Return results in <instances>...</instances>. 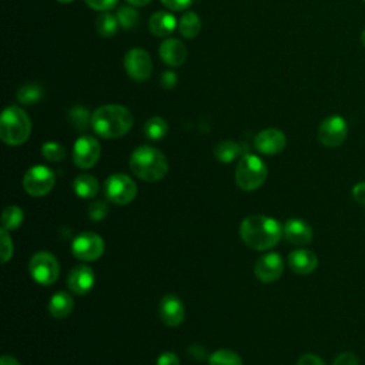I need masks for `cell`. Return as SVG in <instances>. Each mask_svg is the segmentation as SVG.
Masks as SVG:
<instances>
[{
  "mask_svg": "<svg viewBox=\"0 0 365 365\" xmlns=\"http://www.w3.org/2000/svg\"><path fill=\"white\" fill-rule=\"evenodd\" d=\"M282 236L281 224L267 215H250L240 226V237L244 244L257 251L273 248Z\"/></svg>",
  "mask_w": 365,
  "mask_h": 365,
  "instance_id": "obj_1",
  "label": "cell"
},
{
  "mask_svg": "<svg viewBox=\"0 0 365 365\" xmlns=\"http://www.w3.org/2000/svg\"><path fill=\"white\" fill-rule=\"evenodd\" d=\"M133 127V115L122 104H104L92 115V129L103 138H119Z\"/></svg>",
  "mask_w": 365,
  "mask_h": 365,
  "instance_id": "obj_2",
  "label": "cell"
},
{
  "mask_svg": "<svg viewBox=\"0 0 365 365\" xmlns=\"http://www.w3.org/2000/svg\"><path fill=\"white\" fill-rule=\"evenodd\" d=\"M130 169L136 177L143 181H159L169 171L166 156L152 145H140L130 157Z\"/></svg>",
  "mask_w": 365,
  "mask_h": 365,
  "instance_id": "obj_3",
  "label": "cell"
},
{
  "mask_svg": "<svg viewBox=\"0 0 365 365\" xmlns=\"http://www.w3.org/2000/svg\"><path fill=\"white\" fill-rule=\"evenodd\" d=\"M31 133V122L23 108L10 106L0 119V138L8 145H20L27 141Z\"/></svg>",
  "mask_w": 365,
  "mask_h": 365,
  "instance_id": "obj_4",
  "label": "cell"
},
{
  "mask_svg": "<svg viewBox=\"0 0 365 365\" xmlns=\"http://www.w3.org/2000/svg\"><path fill=\"white\" fill-rule=\"evenodd\" d=\"M267 178L266 163L254 155H244L236 167V182L244 192L260 189Z\"/></svg>",
  "mask_w": 365,
  "mask_h": 365,
  "instance_id": "obj_5",
  "label": "cell"
},
{
  "mask_svg": "<svg viewBox=\"0 0 365 365\" xmlns=\"http://www.w3.org/2000/svg\"><path fill=\"white\" fill-rule=\"evenodd\" d=\"M29 271L36 282L42 285H52L59 278L60 267L53 254L48 251H39L31 257L29 263Z\"/></svg>",
  "mask_w": 365,
  "mask_h": 365,
  "instance_id": "obj_6",
  "label": "cell"
},
{
  "mask_svg": "<svg viewBox=\"0 0 365 365\" xmlns=\"http://www.w3.org/2000/svg\"><path fill=\"white\" fill-rule=\"evenodd\" d=\"M104 193L107 200L119 206H124L136 199L137 186L129 176L113 174L104 182Z\"/></svg>",
  "mask_w": 365,
  "mask_h": 365,
  "instance_id": "obj_7",
  "label": "cell"
},
{
  "mask_svg": "<svg viewBox=\"0 0 365 365\" xmlns=\"http://www.w3.org/2000/svg\"><path fill=\"white\" fill-rule=\"evenodd\" d=\"M56 182L55 173L46 166H34L23 177V187L33 197H42L52 192Z\"/></svg>",
  "mask_w": 365,
  "mask_h": 365,
  "instance_id": "obj_8",
  "label": "cell"
},
{
  "mask_svg": "<svg viewBox=\"0 0 365 365\" xmlns=\"http://www.w3.org/2000/svg\"><path fill=\"white\" fill-rule=\"evenodd\" d=\"M348 136V124L340 115L328 116L318 127V140L325 148H338Z\"/></svg>",
  "mask_w": 365,
  "mask_h": 365,
  "instance_id": "obj_9",
  "label": "cell"
},
{
  "mask_svg": "<svg viewBox=\"0 0 365 365\" xmlns=\"http://www.w3.org/2000/svg\"><path fill=\"white\" fill-rule=\"evenodd\" d=\"M124 69L129 78L134 82H145L152 76L153 62L148 52L134 48L124 56Z\"/></svg>",
  "mask_w": 365,
  "mask_h": 365,
  "instance_id": "obj_10",
  "label": "cell"
},
{
  "mask_svg": "<svg viewBox=\"0 0 365 365\" xmlns=\"http://www.w3.org/2000/svg\"><path fill=\"white\" fill-rule=\"evenodd\" d=\"M71 252L82 262H96L104 252V241L96 233H82L73 241Z\"/></svg>",
  "mask_w": 365,
  "mask_h": 365,
  "instance_id": "obj_11",
  "label": "cell"
},
{
  "mask_svg": "<svg viewBox=\"0 0 365 365\" xmlns=\"http://www.w3.org/2000/svg\"><path fill=\"white\" fill-rule=\"evenodd\" d=\"M101 155V145L97 138L92 136H82L76 140L73 148V162L80 169L93 167Z\"/></svg>",
  "mask_w": 365,
  "mask_h": 365,
  "instance_id": "obj_12",
  "label": "cell"
},
{
  "mask_svg": "<svg viewBox=\"0 0 365 365\" xmlns=\"http://www.w3.org/2000/svg\"><path fill=\"white\" fill-rule=\"evenodd\" d=\"M255 277L262 282H274L284 273V262L278 252H269L260 257L254 267Z\"/></svg>",
  "mask_w": 365,
  "mask_h": 365,
  "instance_id": "obj_13",
  "label": "cell"
},
{
  "mask_svg": "<svg viewBox=\"0 0 365 365\" xmlns=\"http://www.w3.org/2000/svg\"><path fill=\"white\" fill-rule=\"evenodd\" d=\"M254 145L260 153L267 156H274L285 149L287 137L278 129H266L255 136Z\"/></svg>",
  "mask_w": 365,
  "mask_h": 365,
  "instance_id": "obj_14",
  "label": "cell"
},
{
  "mask_svg": "<svg viewBox=\"0 0 365 365\" xmlns=\"http://www.w3.org/2000/svg\"><path fill=\"white\" fill-rule=\"evenodd\" d=\"M284 237L288 243L294 245H307L313 241L314 233L308 223L300 218H291L282 227Z\"/></svg>",
  "mask_w": 365,
  "mask_h": 365,
  "instance_id": "obj_15",
  "label": "cell"
},
{
  "mask_svg": "<svg viewBox=\"0 0 365 365\" xmlns=\"http://www.w3.org/2000/svg\"><path fill=\"white\" fill-rule=\"evenodd\" d=\"M94 285V271L87 266H78L69 273L67 287L75 294H86Z\"/></svg>",
  "mask_w": 365,
  "mask_h": 365,
  "instance_id": "obj_16",
  "label": "cell"
},
{
  "mask_svg": "<svg viewBox=\"0 0 365 365\" xmlns=\"http://www.w3.org/2000/svg\"><path fill=\"white\" fill-rule=\"evenodd\" d=\"M159 315L169 327H177L185 320V306L176 296H166L159 306Z\"/></svg>",
  "mask_w": 365,
  "mask_h": 365,
  "instance_id": "obj_17",
  "label": "cell"
},
{
  "mask_svg": "<svg viewBox=\"0 0 365 365\" xmlns=\"http://www.w3.org/2000/svg\"><path fill=\"white\" fill-rule=\"evenodd\" d=\"M288 266L294 273L307 275V274H311L313 271H315V269L318 267V257L315 252H313L310 250L299 248V250H294L293 252H289Z\"/></svg>",
  "mask_w": 365,
  "mask_h": 365,
  "instance_id": "obj_18",
  "label": "cell"
},
{
  "mask_svg": "<svg viewBox=\"0 0 365 365\" xmlns=\"http://www.w3.org/2000/svg\"><path fill=\"white\" fill-rule=\"evenodd\" d=\"M162 60L170 67H180L187 59V49L178 39H167L159 49Z\"/></svg>",
  "mask_w": 365,
  "mask_h": 365,
  "instance_id": "obj_19",
  "label": "cell"
},
{
  "mask_svg": "<svg viewBox=\"0 0 365 365\" xmlns=\"http://www.w3.org/2000/svg\"><path fill=\"white\" fill-rule=\"evenodd\" d=\"M178 26L176 17L166 10H160L156 12L149 22V29L152 31V34L157 36V38H166V36L171 34L176 27Z\"/></svg>",
  "mask_w": 365,
  "mask_h": 365,
  "instance_id": "obj_20",
  "label": "cell"
},
{
  "mask_svg": "<svg viewBox=\"0 0 365 365\" xmlns=\"http://www.w3.org/2000/svg\"><path fill=\"white\" fill-rule=\"evenodd\" d=\"M73 307H75V301H73L71 296L64 293V291L56 293L49 301V313L55 318L69 317L73 311Z\"/></svg>",
  "mask_w": 365,
  "mask_h": 365,
  "instance_id": "obj_21",
  "label": "cell"
},
{
  "mask_svg": "<svg viewBox=\"0 0 365 365\" xmlns=\"http://www.w3.org/2000/svg\"><path fill=\"white\" fill-rule=\"evenodd\" d=\"M73 187H75L76 194L82 199H94L100 189L97 178L90 174L78 176L75 182H73Z\"/></svg>",
  "mask_w": 365,
  "mask_h": 365,
  "instance_id": "obj_22",
  "label": "cell"
},
{
  "mask_svg": "<svg viewBox=\"0 0 365 365\" xmlns=\"http://www.w3.org/2000/svg\"><path fill=\"white\" fill-rule=\"evenodd\" d=\"M178 30L182 38L194 39L201 31V19L194 12H186L178 20Z\"/></svg>",
  "mask_w": 365,
  "mask_h": 365,
  "instance_id": "obj_23",
  "label": "cell"
},
{
  "mask_svg": "<svg viewBox=\"0 0 365 365\" xmlns=\"http://www.w3.org/2000/svg\"><path fill=\"white\" fill-rule=\"evenodd\" d=\"M120 27L117 16L110 12H101L96 20V29L101 38H113Z\"/></svg>",
  "mask_w": 365,
  "mask_h": 365,
  "instance_id": "obj_24",
  "label": "cell"
},
{
  "mask_svg": "<svg viewBox=\"0 0 365 365\" xmlns=\"http://www.w3.org/2000/svg\"><path fill=\"white\" fill-rule=\"evenodd\" d=\"M240 153H241V148L233 140L220 141L214 148V156L218 162H222V163L234 162L240 156Z\"/></svg>",
  "mask_w": 365,
  "mask_h": 365,
  "instance_id": "obj_25",
  "label": "cell"
},
{
  "mask_svg": "<svg viewBox=\"0 0 365 365\" xmlns=\"http://www.w3.org/2000/svg\"><path fill=\"white\" fill-rule=\"evenodd\" d=\"M167 133H169V124L163 117L155 116L150 120L145 122V124H144L145 137L153 140V141L163 140Z\"/></svg>",
  "mask_w": 365,
  "mask_h": 365,
  "instance_id": "obj_26",
  "label": "cell"
},
{
  "mask_svg": "<svg viewBox=\"0 0 365 365\" xmlns=\"http://www.w3.org/2000/svg\"><path fill=\"white\" fill-rule=\"evenodd\" d=\"M16 96L22 104H36L43 97V89L38 83H26L17 90Z\"/></svg>",
  "mask_w": 365,
  "mask_h": 365,
  "instance_id": "obj_27",
  "label": "cell"
},
{
  "mask_svg": "<svg viewBox=\"0 0 365 365\" xmlns=\"http://www.w3.org/2000/svg\"><path fill=\"white\" fill-rule=\"evenodd\" d=\"M69 120L71 126L79 131H85L89 126H92V116L86 107L76 106L73 107L69 113Z\"/></svg>",
  "mask_w": 365,
  "mask_h": 365,
  "instance_id": "obj_28",
  "label": "cell"
},
{
  "mask_svg": "<svg viewBox=\"0 0 365 365\" xmlns=\"http://www.w3.org/2000/svg\"><path fill=\"white\" fill-rule=\"evenodd\" d=\"M23 211L17 206H9L5 208L2 214V226L5 230H16L22 226L23 223Z\"/></svg>",
  "mask_w": 365,
  "mask_h": 365,
  "instance_id": "obj_29",
  "label": "cell"
},
{
  "mask_svg": "<svg viewBox=\"0 0 365 365\" xmlns=\"http://www.w3.org/2000/svg\"><path fill=\"white\" fill-rule=\"evenodd\" d=\"M208 365H243L241 357L230 350H218L208 358Z\"/></svg>",
  "mask_w": 365,
  "mask_h": 365,
  "instance_id": "obj_30",
  "label": "cell"
},
{
  "mask_svg": "<svg viewBox=\"0 0 365 365\" xmlns=\"http://www.w3.org/2000/svg\"><path fill=\"white\" fill-rule=\"evenodd\" d=\"M42 155L48 162L57 163V162L64 160L66 150L62 144H59L56 141H48L42 145Z\"/></svg>",
  "mask_w": 365,
  "mask_h": 365,
  "instance_id": "obj_31",
  "label": "cell"
},
{
  "mask_svg": "<svg viewBox=\"0 0 365 365\" xmlns=\"http://www.w3.org/2000/svg\"><path fill=\"white\" fill-rule=\"evenodd\" d=\"M116 16H117V20L120 23V27H123L126 30L133 29L138 23V19H140L137 10L131 6H122L117 10Z\"/></svg>",
  "mask_w": 365,
  "mask_h": 365,
  "instance_id": "obj_32",
  "label": "cell"
},
{
  "mask_svg": "<svg viewBox=\"0 0 365 365\" xmlns=\"http://www.w3.org/2000/svg\"><path fill=\"white\" fill-rule=\"evenodd\" d=\"M108 214V204L104 200H94L89 206V217L94 222H100Z\"/></svg>",
  "mask_w": 365,
  "mask_h": 365,
  "instance_id": "obj_33",
  "label": "cell"
},
{
  "mask_svg": "<svg viewBox=\"0 0 365 365\" xmlns=\"http://www.w3.org/2000/svg\"><path fill=\"white\" fill-rule=\"evenodd\" d=\"M0 237H2V247H0V251H2V263H8L12 255H13V241L8 233V230L2 229L0 231Z\"/></svg>",
  "mask_w": 365,
  "mask_h": 365,
  "instance_id": "obj_34",
  "label": "cell"
},
{
  "mask_svg": "<svg viewBox=\"0 0 365 365\" xmlns=\"http://www.w3.org/2000/svg\"><path fill=\"white\" fill-rule=\"evenodd\" d=\"M86 5L97 12H110L119 0H85Z\"/></svg>",
  "mask_w": 365,
  "mask_h": 365,
  "instance_id": "obj_35",
  "label": "cell"
},
{
  "mask_svg": "<svg viewBox=\"0 0 365 365\" xmlns=\"http://www.w3.org/2000/svg\"><path fill=\"white\" fill-rule=\"evenodd\" d=\"M192 2L193 0H162V3L173 12L186 10L192 5Z\"/></svg>",
  "mask_w": 365,
  "mask_h": 365,
  "instance_id": "obj_36",
  "label": "cell"
},
{
  "mask_svg": "<svg viewBox=\"0 0 365 365\" xmlns=\"http://www.w3.org/2000/svg\"><path fill=\"white\" fill-rule=\"evenodd\" d=\"M333 365H359V359L354 352H343L334 359Z\"/></svg>",
  "mask_w": 365,
  "mask_h": 365,
  "instance_id": "obj_37",
  "label": "cell"
},
{
  "mask_svg": "<svg viewBox=\"0 0 365 365\" xmlns=\"http://www.w3.org/2000/svg\"><path fill=\"white\" fill-rule=\"evenodd\" d=\"M352 197L359 206L365 207V181L357 182L352 187Z\"/></svg>",
  "mask_w": 365,
  "mask_h": 365,
  "instance_id": "obj_38",
  "label": "cell"
},
{
  "mask_svg": "<svg viewBox=\"0 0 365 365\" xmlns=\"http://www.w3.org/2000/svg\"><path fill=\"white\" fill-rule=\"evenodd\" d=\"M160 83H162V86H163L164 89L170 90V89H173V87L177 85V75H176L174 71L167 70V71H164L163 75H162Z\"/></svg>",
  "mask_w": 365,
  "mask_h": 365,
  "instance_id": "obj_39",
  "label": "cell"
},
{
  "mask_svg": "<svg viewBox=\"0 0 365 365\" xmlns=\"http://www.w3.org/2000/svg\"><path fill=\"white\" fill-rule=\"evenodd\" d=\"M157 365H180V359L174 352H164L159 357Z\"/></svg>",
  "mask_w": 365,
  "mask_h": 365,
  "instance_id": "obj_40",
  "label": "cell"
},
{
  "mask_svg": "<svg viewBox=\"0 0 365 365\" xmlns=\"http://www.w3.org/2000/svg\"><path fill=\"white\" fill-rule=\"evenodd\" d=\"M297 365H325V362L314 354H306L299 359Z\"/></svg>",
  "mask_w": 365,
  "mask_h": 365,
  "instance_id": "obj_41",
  "label": "cell"
},
{
  "mask_svg": "<svg viewBox=\"0 0 365 365\" xmlns=\"http://www.w3.org/2000/svg\"><path fill=\"white\" fill-rule=\"evenodd\" d=\"M187 352H189V355H190L192 358H194V359H197V361H203V359L207 357L206 350H204L203 347H200V345H192Z\"/></svg>",
  "mask_w": 365,
  "mask_h": 365,
  "instance_id": "obj_42",
  "label": "cell"
},
{
  "mask_svg": "<svg viewBox=\"0 0 365 365\" xmlns=\"http://www.w3.org/2000/svg\"><path fill=\"white\" fill-rule=\"evenodd\" d=\"M0 365H20V362L10 355H3L0 359Z\"/></svg>",
  "mask_w": 365,
  "mask_h": 365,
  "instance_id": "obj_43",
  "label": "cell"
},
{
  "mask_svg": "<svg viewBox=\"0 0 365 365\" xmlns=\"http://www.w3.org/2000/svg\"><path fill=\"white\" fill-rule=\"evenodd\" d=\"M126 2L130 5V6H134V8H143V6H148L152 0H126Z\"/></svg>",
  "mask_w": 365,
  "mask_h": 365,
  "instance_id": "obj_44",
  "label": "cell"
},
{
  "mask_svg": "<svg viewBox=\"0 0 365 365\" xmlns=\"http://www.w3.org/2000/svg\"><path fill=\"white\" fill-rule=\"evenodd\" d=\"M359 41H361V43H362V46L365 48V29L362 30V33H361V36H359Z\"/></svg>",
  "mask_w": 365,
  "mask_h": 365,
  "instance_id": "obj_45",
  "label": "cell"
},
{
  "mask_svg": "<svg viewBox=\"0 0 365 365\" xmlns=\"http://www.w3.org/2000/svg\"><path fill=\"white\" fill-rule=\"evenodd\" d=\"M59 3H63V5H67V3H71V2H75V0H57Z\"/></svg>",
  "mask_w": 365,
  "mask_h": 365,
  "instance_id": "obj_46",
  "label": "cell"
},
{
  "mask_svg": "<svg viewBox=\"0 0 365 365\" xmlns=\"http://www.w3.org/2000/svg\"><path fill=\"white\" fill-rule=\"evenodd\" d=\"M362 2H365V0H362Z\"/></svg>",
  "mask_w": 365,
  "mask_h": 365,
  "instance_id": "obj_47",
  "label": "cell"
}]
</instances>
